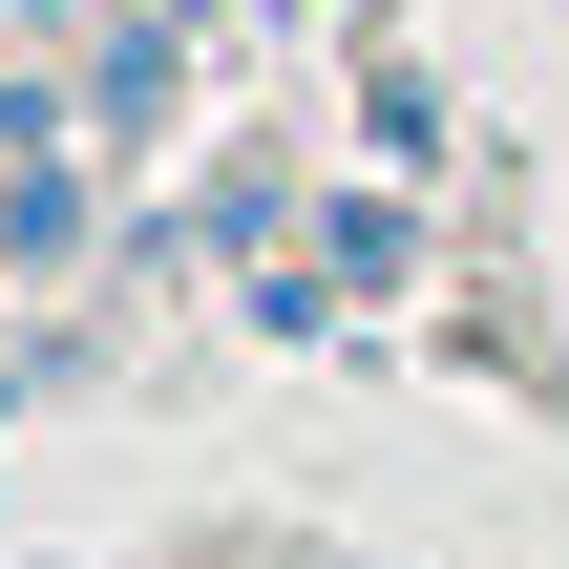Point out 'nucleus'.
Here are the masks:
<instances>
[{
	"instance_id": "obj_1",
	"label": "nucleus",
	"mask_w": 569,
	"mask_h": 569,
	"mask_svg": "<svg viewBox=\"0 0 569 569\" xmlns=\"http://www.w3.org/2000/svg\"><path fill=\"white\" fill-rule=\"evenodd\" d=\"M253 569H317V549H253Z\"/></svg>"
}]
</instances>
